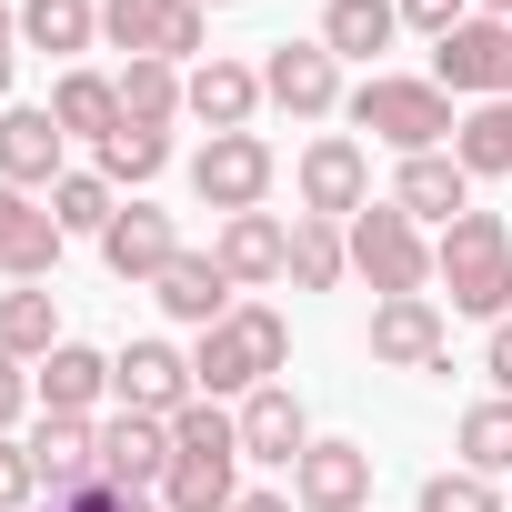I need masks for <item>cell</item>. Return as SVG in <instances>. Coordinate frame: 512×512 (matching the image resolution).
<instances>
[{
  "mask_svg": "<svg viewBox=\"0 0 512 512\" xmlns=\"http://www.w3.org/2000/svg\"><path fill=\"white\" fill-rule=\"evenodd\" d=\"M372 362H392V372H442V302H432V292L382 302V312H372Z\"/></svg>",
  "mask_w": 512,
  "mask_h": 512,
  "instance_id": "16",
  "label": "cell"
},
{
  "mask_svg": "<svg viewBox=\"0 0 512 512\" xmlns=\"http://www.w3.org/2000/svg\"><path fill=\"white\" fill-rule=\"evenodd\" d=\"M392 31H402V0H332L322 11V51L332 61H372V51H392Z\"/></svg>",
  "mask_w": 512,
  "mask_h": 512,
  "instance_id": "26",
  "label": "cell"
},
{
  "mask_svg": "<svg viewBox=\"0 0 512 512\" xmlns=\"http://www.w3.org/2000/svg\"><path fill=\"white\" fill-rule=\"evenodd\" d=\"M432 272H442L452 312L512 322V231H502V211H462V221L442 231V251H432Z\"/></svg>",
  "mask_w": 512,
  "mask_h": 512,
  "instance_id": "1",
  "label": "cell"
},
{
  "mask_svg": "<svg viewBox=\"0 0 512 512\" xmlns=\"http://www.w3.org/2000/svg\"><path fill=\"white\" fill-rule=\"evenodd\" d=\"M201 11H231V0H201Z\"/></svg>",
  "mask_w": 512,
  "mask_h": 512,
  "instance_id": "44",
  "label": "cell"
},
{
  "mask_svg": "<svg viewBox=\"0 0 512 512\" xmlns=\"http://www.w3.org/2000/svg\"><path fill=\"white\" fill-rule=\"evenodd\" d=\"M161 161H171V131L121 121V131L101 141V181H111V191H121V181H131V191H141V181H161Z\"/></svg>",
  "mask_w": 512,
  "mask_h": 512,
  "instance_id": "33",
  "label": "cell"
},
{
  "mask_svg": "<svg viewBox=\"0 0 512 512\" xmlns=\"http://www.w3.org/2000/svg\"><path fill=\"white\" fill-rule=\"evenodd\" d=\"M231 512H292V502H282V492H241Z\"/></svg>",
  "mask_w": 512,
  "mask_h": 512,
  "instance_id": "42",
  "label": "cell"
},
{
  "mask_svg": "<svg viewBox=\"0 0 512 512\" xmlns=\"http://www.w3.org/2000/svg\"><path fill=\"white\" fill-rule=\"evenodd\" d=\"M342 231H352V272H362L382 302H402V292L432 282V241H422V221H412L402 201H372V211H352Z\"/></svg>",
  "mask_w": 512,
  "mask_h": 512,
  "instance_id": "4",
  "label": "cell"
},
{
  "mask_svg": "<svg viewBox=\"0 0 512 512\" xmlns=\"http://www.w3.org/2000/svg\"><path fill=\"white\" fill-rule=\"evenodd\" d=\"M262 101L292 111V121H332V101H342V61H332L322 41H282V51L262 61Z\"/></svg>",
  "mask_w": 512,
  "mask_h": 512,
  "instance_id": "8",
  "label": "cell"
},
{
  "mask_svg": "<svg viewBox=\"0 0 512 512\" xmlns=\"http://www.w3.org/2000/svg\"><path fill=\"white\" fill-rule=\"evenodd\" d=\"M101 262H111L121 282H161V272L181 262V231H171V211H151V201H121V211H111V231H101Z\"/></svg>",
  "mask_w": 512,
  "mask_h": 512,
  "instance_id": "15",
  "label": "cell"
},
{
  "mask_svg": "<svg viewBox=\"0 0 512 512\" xmlns=\"http://www.w3.org/2000/svg\"><path fill=\"white\" fill-rule=\"evenodd\" d=\"M292 502L302 512H362L372 502V452L362 442H312L292 462Z\"/></svg>",
  "mask_w": 512,
  "mask_h": 512,
  "instance_id": "14",
  "label": "cell"
},
{
  "mask_svg": "<svg viewBox=\"0 0 512 512\" xmlns=\"http://www.w3.org/2000/svg\"><path fill=\"white\" fill-rule=\"evenodd\" d=\"M231 422H241V462H282V472H292V462L312 452V422H302V392H292V382L241 392V412H231Z\"/></svg>",
  "mask_w": 512,
  "mask_h": 512,
  "instance_id": "12",
  "label": "cell"
},
{
  "mask_svg": "<svg viewBox=\"0 0 512 512\" xmlns=\"http://www.w3.org/2000/svg\"><path fill=\"white\" fill-rule=\"evenodd\" d=\"M21 41L31 51H91L101 41V0H21Z\"/></svg>",
  "mask_w": 512,
  "mask_h": 512,
  "instance_id": "29",
  "label": "cell"
},
{
  "mask_svg": "<svg viewBox=\"0 0 512 512\" xmlns=\"http://www.w3.org/2000/svg\"><path fill=\"white\" fill-rule=\"evenodd\" d=\"M472 11H482V21H512V0H472Z\"/></svg>",
  "mask_w": 512,
  "mask_h": 512,
  "instance_id": "43",
  "label": "cell"
},
{
  "mask_svg": "<svg viewBox=\"0 0 512 512\" xmlns=\"http://www.w3.org/2000/svg\"><path fill=\"white\" fill-rule=\"evenodd\" d=\"M352 121L372 131V141H392L402 161L412 151H442L462 121H452V91L442 81H402V71H372L362 91H352Z\"/></svg>",
  "mask_w": 512,
  "mask_h": 512,
  "instance_id": "3",
  "label": "cell"
},
{
  "mask_svg": "<svg viewBox=\"0 0 512 512\" xmlns=\"http://www.w3.org/2000/svg\"><path fill=\"white\" fill-rule=\"evenodd\" d=\"M302 211L312 221H352V211H372V161H362V141H312L302 151Z\"/></svg>",
  "mask_w": 512,
  "mask_h": 512,
  "instance_id": "11",
  "label": "cell"
},
{
  "mask_svg": "<svg viewBox=\"0 0 512 512\" xmlns=\"http://www.w3.org/2000/svg\"><path fill=\"white\" fill-rule=\"evenodd\" d=\"M171 462H181L171 422H151V412L101 422V482H111V492H161V482H171Z\"/></svg>",
  "mask_w": 512,
  "mask_h": 512,
  "instance_id": "10",
  "label": "cell"
},
{
  "mask_svg": "<svg viewBox=\"0 0 512 512\" xmlns=\"http://www.w3.org/2000/svg\"><path fill=\"white\" fill-rule=\"evenodd\" d=\"M41 492V472H31V442H11V432H0V512H21Z\"/></svg>",
  "mask_w": 512,
  "mask_h": 512,
  "instance_id": "36",
  "label": "cell"
},
{
  "mask_svg": "<svg viewBox=\"0 0 512 512\" xmlns=\"http://www.w3.org/2000/svg\"><path fill=\"white\" fill-rule=\"evenodd\" d=\"M422 512H502V492L482 472H432L422 482Z\"/></svg>",
  "mask_w": 512,
  "mask_h": 512,
  "instance_id": "35",
  "label": "cell"
},
{
  "mask_svg": "<svg viewBox=\"0 0 512 512\" xmlns=\"http://www.w3.org/2000/svg\"><path fill=\"white\" fill-rule=\"evenodd\" d=\"M181 111L191 121H211V131H251V111H262V71L251 61H191V81H181Z\"/></svg>",
  "mask_w": 512,
  "mask_h": 512,
  "instance_id": "20",
  "label": "cell"
},
{
  "mask_svg": "<svg viewBox=\"0 0 512 512\" xmlns=\"http://www.w3.org/2000/svg\"><path fill=\"white\" fill-rule=\"evenodd\" d=\"M111 392H121V412H151V422H171L181 402H201L191 352H171V342H131V352L111 362Z\"/></svg>",
  "mask_w": 512,
  "mask_h": 512,
  "instance_id": "9",
  "label": "cell"
},
{
  "mask_svg": "<svg viewBox=\"0 0 512 512\" xmlns=\"http://www.w3.org/2000/svg\"><path fill=\"white\" fill-rule=\"evenodd\" d=\"M462 472H482V482L512 472V392H492V402L462 412Z\"/></svg>",
  "mask_w": 512,
  "mask_h": 512,
  "instance_id": "30",
  "label": "cell"
},
{
  "mask_svg": "<svg viewBox=\"0 0 512 512\" xmlns=\"http://www.w3.org/2000/svg\"><path fill=\"white\" fill-rule=\"evenodd\" d=\"M191 191L231 221V211H262V191H272V141L262 131H211L201 151H191Z\"/></svg>",
  "mask_w": 512,
  "mask_h": 512,
  "instance_id": "5",
  "label": "cell"
},
{
  "mask_svg": "<svg viewBox=\"0 0 512 512\" xmlns=\"http://www.w3.org/2000/svg\"><path fill=\"white\" fill-rule=\"evenodd\" d=\"M211 262L231 272V292H262V282H282V262H292V231H282L272 211H231L221 241H211Z\"/></svg>",
  "mask_w": 512,
  "mask_h": 512,
  "instance_id": "18",
  "label": "cell"
},
{
  "mask_svg": "<svg viewBox=\"0 0 512 512\" xmlns=\"http://www.w3.org/2000/svg\"><path fill=\"white\" fill-rule=\"evenodd\" d=\"M432 81L462 101H512V21H462L452 41H432Z\"/></svg>",
  "mask_w": 512,
  "mask_h": 512,
  "instance_id": "6",
  "label": "cell"
},
{
  "mask_svg": "<svg viewBox=\"0 0 512 512\" xmlns=\"http://www.w3.org/2000/svg\"><path fill=\"white\" fill-rule=\"evenodd\" d=\"M181 81H191L181 61H131V71H121V121H141V131H161V121L181 111Z\"/></svg>",
  "mask_w": 512,
  "mask_h": 512,
  "instance_id": "32",
  "label": "cell"
},
{
  "mask_svg": "<svg viewBox=\"0 0 512 512\" xmlns=\"http://www.w3.org/2000/svg\"><path fill=\"white\" fill-rule=\"evenodd\" d=\"M402 21H412V31H432V41H452V31L472 21V0H402Z\"/></svg>",
  "mask_w": 512,
  "mask_h": 512,
  "instance_id": "38",
  "label": "cell"
},
{
  "mask_svg": "<svg viewBox=\"0 0 512 512\" xmlns=\"http://www.w3.org/2000/svg\"><path fill=\"white\" fill-rule=\"evenodd\" d=\"M0 352H11V362H51L61 352V302L51 292H0Z\"/></svg>",
  "mask_w": 512,
  "mask_h": 512,
  "instance_id": "28",
  "label": "cell"
},
{
  "mask_svg": "<svg viewBox=\"0 0 512 512\" xmlns=\"http://www.w3.org/2000/svg\"><path fill=\"white\" fill-rule=\"evenodd\" d=\"M241 502V452H181L161 482V512H231Z\"/></svg>",
  "mask_w": 512,
  "mask_h": 512,
  "instance_id": "24",
  "label": "cell"
},
{
  "mask_svg": "<svg viewBox=\"0 0 512 512\" xmlns=\"http://www.w3.org/2000/svg\"><path fill=\"white\" fill-rule=\"evenodd\" d=\"M51 512H161V492H111V482H91V492H61Z\"/></svg>",
  "mask_w": 512,
  "mask_h": 512,
  "instance_id": "37",
  "label": "cell"
},
{
  "mask_svg": "<svg viewBox=\"0 0 512 512\" xmlns=\"http://www.w3.org/2000/svg\"><path fill=\"white\" fill-rule=\"evenodd\" d=\"M282 352H292L282 312H272V302H241L231 322H211V332L191 342V382H201V402H221V392H262V382L282 372Z\"/></svg>",
  "mask_w": 512,
  "mask_h": 512,
  "instance_id": "2",
  "label": "cell"
},
{
  "mask_svg": "<svg viewBox=\"0 0 512 512\" xmlns=\"http://www.w3.org/2000/svg\"><path fill=\"white\" fill-rule=\"evenodd\" d=\"M101 41L131 61H191L201 51V0H101Z\"/></svg>",
  "mask_w": 512,
  "mask_h": 512,
  "instance_id": "7",
  "label": "cell"
},
{
  "mask_svg": "<svg viewBox=\"0 0 512 512\" xmlns=\"http://www.w3.org/2000/svg\"><path fill=\"white\" fill-rule=\"evenodd\" d=\"M51 121L71 131V141H111L121 131V81H101V71H61V91H51Z\"/></svg>",
  "mask_w": 512,
  "mask_h": 512,
  "instance_id": "25",
  "label": "cell"
},
{
  "mask_svg": "<svg viewBox=\"0 0 512 512\" xmlns=\"http://www.w3.org/2000/svg\"><path fill=\"white\" fill-rule=\"evenodd\" d=\"M11 41H21V11H0V101H11Z\"/></svg>",
  "mask_w": 512,
  "mask_h": 512,
  "instance_id": "41",
  "label": "cell"
},
{
  "mask_svg": "<svg viewBox=\"0 0 512 512\" xmlns=\"http://www.w3.org/2000/svg\"><path fill=\"white\" fill-rule=\"evenodd\" d=\"M21 412H31V372H21V362H11V352H0V432H11V422H21Z\"/></svg>",
  "mask_w": 512,
  "mask_h": 512,
  "instance_id": "39",
  "label": "cell"
},
{
  "mask_svg": "<svg viewBox=\"0 0 512 512\" xmlns=\"http://www.w3.org/2000/svg\"><path fill=\"white\" fill-rule=\"evenodd\" d=\"M61 221H51V201H31V191H11V181H0V272H11V282H41L51 262H61Z\"/></svg>",
  "mask_w": 512,
  "mask_h": 512,
  "instance_id": "19",
  "label": "cell"
},
{
  "mask_svg": "<svg viewBox=\"0 0 512 512\" xmlns=\"http://www.w3.org/2000/svg\"><path fill=\"white\" fill-rule=\"evenodd\" d=\"M61 141H71V131H61L51 111H0V181L51 201V181L71 171V161H61Z\"/></svg>",
  "mask_w": 512,
  "mask_h": 512,
  "instance_id": "17",
  "label": "cell"
},
{
  "mask_svg": "<svg viewBox=\"0 0 512 512\" xmlns=\"http://www.w3.org/2000/svg\"><path fill=\"white\" fill-rule=\"evenodd\" d=\"M111 211H121V191H111L101 171H61V181H51V221H61V231H111Z\"/></svg>",
  "mask_w": 512,
  "mask_h": 512,
  "instance_id": "34",
  "label": "cell"
},
{
  "mask_svg": "<svg viewBox=\"0 0 512 512\" xmlns=\"http://www.w3.org/2000/svg\"><path fill=\"white\" fill-rule=\"evenodd\" d=\"M31 392H41V412H81V422H91V402L111 392V352H91V342H61V352L31 372Z\"/></svg>",
  "mask_w": 512,
  "mask_h": 512,
  "instance_id": "23",
  "label": "cell"
},
{
  "mask_svg": "<svg viewBox=\"0 0 512 512\" xmlns=\"http://www.w3.org/2000/svg\"><path fill=\"white\" fill-rule=\"evenodd\" d=\"M392 201H402L412 221H442V231H452V221L472 211V171H462L452 151H412L402 181H392Z\"/></svg>",
  "mask_w": 512,
  "mask_h": 512,
  "instance_id": "22",
  "label": "cell"
},
{
  "mask_svg": "<svg viewBox=\"0 0 512 512\" xmlns=\"http://www.w3.org/2000/svg\"><path fill=\"white\" fill-rule=\"evenodd\" d=\"M31 472H41L51 502H61V492H91V482H101V422H81V412H41V432H31Z\"/></svg>",
  "mask_w": 512,
  "mask_h": 512,
  "instance_id": "13",
  "label": "cell"
},
{
  "mask_svg": "<svg viewBox=\"0 0 512 512\" xmlns=\"http://www.w3.org/2000/svg\"><path fill=\"white\" fill-rule=\"evenodd\" d=\"M452 161H462L472 181H492V171H512V101H472V121L452 131Z\"/></svg>",
  "mask_w": 512,
  "mask_h": 512,
  "instance_id": "31",
  "label": "cell"
},
{
  "mask_svg": "<svg viewBox=\"0 0 512 512\" xmlns=\"http://www.w3.org/2000/svg\"><path fill=\"white\" fill-rule=\"evenodd\" d=\"M342 272H352V231L302 211V221H292V262H282V282H302V292H332Z\"/></svg>",
  "mask_w": 512,
  "mask_h": 512,
  "instance_id": "27",
  "label": "cell"
},
{
  "mask_svg": "<svg viewBox=\"0 0 512 512\" xmlns=\"http://www.w3.org/2000/svg\"><path fill=\"white\" fill-rule=\"evenodd\" d=\"M482 362H492V382L512 392V322H492V352H482Z\"/></svg>",
  "mask_w": 512,
  "mask_h": 512,
  "instance_id": "40",
  "label": "cell"
},
{
  "mask_svg": "<svg viewBox=\"0 0 512 512\" xmlns=\"http://www.w3.org/2000/svg\"><path fill=\"white\" fill-rule=\"evenodd\" d=\"M151 292H161V312H171V322H191V332H211V322H231V312H241V302H231V272L211 262V251H181V262H171Z\"/></svg>",
  "mask_w": 512,
  "mask_h": 512,
  "instance_id": "21",
  "label": "cell"
}]
</instances>
